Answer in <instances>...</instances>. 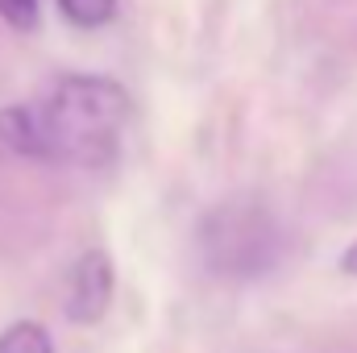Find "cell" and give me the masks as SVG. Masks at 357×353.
Masks as SVG:
<instances>
[{
  "mask_svg": "<svg viewBox=\"0 0 357 353\" xmlns=\"http://www.w3.org/2000/svg\"><path fill=\"white\" fill-rule=\"evenodd\" d=\"M129 117L133 100L121 84L104 75H67L46 91V100L0 112V146L29 158L104 167L116 158Z\"/></svg>",
  "mask_w": 357,
  "mask_h": 353,
  "instance_id": "1",
  "label": "cell"
},
{
  "mask_svg": "<svg viewBox=\"0 0 357 353\" xmlns=\"http://www.w3.org/2000/svg\"><path fill=\"white\" fill-rule=\"evenodd\" d=\"M195 250L208 274L245 283V278H262L266 270H274L282 254V233L262 200L233 195L216 204L212 212H204L195 229Z\"/></svg>",
  "mask_w": 357,
  "mask_h": 353,
  "instance_id": "2",
  "label": "cell"
},
{
  "mask_svg": "<svg viewBox=\"0 0 357 353\" xmlns=\"http://www.w3.org/2000/svg\"><path fill=\"white\" fill-rule=\"evenodd\" d=\"M112 303V258L104 250H88L71 266L67 278V320L96 324Z\"/></svg>",
  "mask_w": 357,
  "mask_h": 353,
  "instance_id": "3",
  "label": "cell"
},
{
  "mask_svg": "<svg viewBox=\"0 0 357 353\" xmlns=\"http://www.w3.org/2000/svg\"><path fill=\"white\" fill-rule=\"evenodd\" d=\"M0 353H54V345H50V337H46L42 324L17 320V324H8L0 333Z\"/></svg>",
  "mask_w": 357,
  "mask_h": 353,
  "instance_id": "4",
  "label": "cell"
},
{
  "mask_svg": "<svg viewBox=\"0 0 357 353\" xmlns=\"http://www.w3.org/2000/svg\"><path fill=\"white\" fill-rule=\"evenodd\" d=\"M59 8H63V17L75 21L79 29H100V25L112 21L116 0H59Z\"/></svg>",
  "mask_w": 357,
  "mask_h": 353,
  "instance_id": "5",
  "label": "cell"
},
{
  "mask_svg": "<svg viewBox=\"0 0 357 353\" xmlns=\"http://www.w3.org/2000/svg\"><path fill=\"white\" fill-rule=\"evenodd\" d=\"M0 17L13 29H33L38 25V0H0Z\"/></svg>",
  "mask_w": 357,
  "mask_h": 353,
  "instance_id": "6",
  "label": "cell"
},
{
  "mask_svg": "<svg viewBox=\"0 0 357 353\" xmlns=\"http://www.w3.org/2000/svg\"><path fill=\"white\" fill-rule=\"evenodd\" d=\"M341 270H345V274H357V241L341 254Z\"/></svg>",
  "mask_w": 357,
  "mask_h": 353,
  "instance_id": "7",
  "label": "cell"
}]
</instances>
